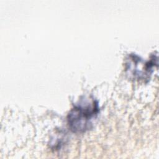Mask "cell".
Segmentation results:
<instances>
[{
    "label": "cell",
    "instance_id": "6da1fadb",
    "mask_svg": "<svg viewBox=\"0 0 159 159\" xmlns=\"http://www.w3.org/2000/svg\"><path fill=\"white\" fill-rule=\"evenodd\" d=\"M98 112V103L95 101L85 105H76L68 114V125L73 132H84L89 128L91 120Z\"/></svg>",
    "mask_w": 159,
    "mask_h": 159
}]
</instances>
